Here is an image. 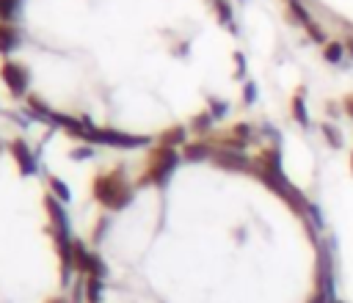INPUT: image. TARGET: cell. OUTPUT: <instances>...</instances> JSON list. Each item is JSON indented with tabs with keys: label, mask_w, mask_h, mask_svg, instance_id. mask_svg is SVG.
<instances>
[{
	"label": "cell",
	"mask_w": 353,
	"mask_h": 303,
	"mask_svg": "<svg viewBox=\"0 0 353 303\" xmlns=\"http://www.w3.org/2000/svg\"><path fill=\"white\" fill-rule=\"evenodd\" d=\"M94 196H97L105 207H113V209L124 207L127 198H130V187H127L121 171H110V174L99 176V179L94 182Z\"/></svg>",
	"instance_id": "cell-1"
},
{
	"label": "cell",
	"mask_w": 353,
	"mask_h": 303,
	"mask_svg": "<svg viewBox=\"0 0 353 303\" xmlns=\"http://www.w3.org/2000/svg\"><path fill=\"white\" fill-rule=\"evenodd\" d=\"M176 168V152L171 146H160L149 157V179L152 182H165L168 174Z\"/></svg>",
	"instance_id": "cell-2"
},
{
	"label": "cell",
	"mask_w": 353,
	"mask_h": 303,
	"mask_svg": "<svg viewBox=\"0 0 353 303\" xmlns=\"http://www.w3.org/2000/svg\"><path fill=\"white\" fill-rule=\"evenodd\" d=\"M91 140H97V143H110V146H121V149L146 143V138L124 135V132H116V129H94V132H91Z\"/></svg>",
	"instance_id": "cell-3"
},
{
	"label": "cell",
	"mask_w": 353,
	"mask_h": 303,
	"mask_svg": "<svg viewBox=\"0 0 353 303\" xmlns=\"http://www.w3.org/2000/svg\"><path fill=\"white\" fill-rule=\"evenodd\" d=\"M74 267H77V270H83V273H88V275H97V278H102V275H105L102 262H99L88 248H83L80 242H74Z\"/></svg>",
	"instance_id": "cell-4"
},
{
	"label": "cell",
	"mask_w": 353,
	"mask_h": 303,
	"mask_svg": "<svg viewBox=\"0 0 353 303\" xmlns=\"http://www.w3.org/2000/svg\"><path fill=\"white\" fill-rule=\"evenodd\" d=\"M0 77L6 80V85H8L14 94H25V88H28V72H25V66H19V63H6V66L0 69Z\"/></svg>",
	"instance_id": "cell-5"
},
{
	"label": "cell",
	"mask_w": 353,
	"mask_h": 303,
	"mask_svg": "<svg viewBox=\"0 0 353 303\" xmlns=\"http://www.w3.org/2000/svg\"><path fill=\"white\" fill-rule=\"evenodd\" d=\"M212 160H215V165L229 168V171H245V168H251L248 157L240 154L237 149H218V152L212 154Z\"/></svg>",
	"instance_id": "cell-6"
},
{
	"label": "cell",
	"mask_w": 353,
	"mask_h": 303,
	"mask_svg": "<svg viewBox=\"0 0 353 303\" xmlns=\"http://www.w3.org/2000/svg\"><path fill=\"white\" fill-rule=\"evenodd\" d=\"M11 152H14V157H17V163H19V168H22L25 174H33V171H36V163H33V154H30V149H28L25 143H19V140H14V143H11Z\"/></svg>",
	"instance_id": "cell-7"
},
{
	"label": "cell",
	"mask_w": 353,
	"mask_h": 303,
	"mask_svg": "<svg viewBox=\"0 0 353 303\" xmlns=\"http://www.w3.org/2000/svg\"><path fill=\"white\" fill-rule=\"evenodd\" d=\"M47 212H50V220L55 226L58 234H66V212L61 209V204L55 198H47Z\"/></svg>",
	"instance_id": "cell-8"
},
{
	"label": "cell",
	"mask_w": 353,
	"mask_h": 303,
	"mask_svg": "<svg viewBox=\"0 0 353 303\" xmlns=\"http://www.w3.org/2000/svg\"><path fill=\"white\" fill-rule=\"evenodd\" d=\"M215 152L210 149V143L204 140H196V143H188L185 146V160H210Z\"/></svg>",
	"instance_id": "cell-9"
},
{
	"label": "cell",
	"mask_w": 353,
	"mask_h": 303,
	"mask_svg": "<svg viewBox=\"0 0 353 303\" xmlns=\"http://www.w3.org/2000/svg\"><path fill=\"white\" fill-rule=\"evenodd\" d=\"M342 55H345V44L342 41H328L325 44V50H323V58L328 61V63H342Z\"/></svg>",
	"instance_id": "cell-10"
},
{
	"label": "cell",
	"mask_w": 353,
	"mask_h": 303,
	"mask_svg": "<svg viewBox=\"0 0 353 303\" xmlns=\"http://www.w3.org/2000/svg\"><path fill=\"white\" fill-rule=\"evenodd\" d=\"M17 41H19L17 30H14L11 25H0V52L14 50V44H17Z\"/></svg>",
	"instance_id": "cell-11"
},
{
	"label": "cell",
	"mask_w": 353,
	"mask_h": 303,
	"mask_svg": "<svg viewBox=\"0 0 353 303\" xmlns=\"http://www.w3.org/2000/svg\"><path fill=\"white\" fill-rule=\"evenodd\" d=\"M292 118L298 124H309V116H306V105H303V96H295L292 99Z\"/></svg>",
	"instance_id": "cell-12"
},
{
	"label": "cell",
	"mask_w": 353,
	"mask_h": 303,
	"mask_svg": "<svg viewBox=\"0 0 353 303\" xmlns=\"http://www.w3.org/2000/svg\"><path fill=\"white\" fill-rule=\"evenodd\" d=\"M185 140V127H174L163 135V146H174V143H182Z\"/></svg>",
	"instance_id": "cell-13"
},
{
	"label": "cell",
	"mask_w": 353,
	"mask_h": 303,
	"mask_svg": "<svg viewBox=\"0 0 353 303\" xmlns=\"http://www.w3.org/2000/svg\"><path fill=\"white\" fill-rule=\"evenodd\" d=\"M215 14L223 25H232V6L226 0H215Z\"/></svg>",
	"instance_id": "cell-14"
},
{
	"label": "cell",
	"mask_w": 353,
	"mask_h": 303,
	"mask_svg": "<svg viewBox=\"0 0 353 303\" xmlns=\"http://www.w3.org/2000/svg\"><path fill=\"white\" fill-rule=\"evenodd\" d=\"M28 105H30V110H36L39 113V118H52V113H50V107L39 99V96H28Z\"/></svg>",
	"instance_id": "cell-15"
},
{
	"label": "cell",
	"mask_w": 353,
	"mask_h": 303,
	"mask_svg": "<svg viewBox=\"0 0 353 303\" xmlns=\"http://www.w3.org/2000/svg\"><path fill=\"white\" fill-rule=\"evenodd\" d=\"M17 6H19V0H0V19H11Z\"/></svg>",
	"instance_id": "cell-16"
},
{
	"label": "cell",
	"mask_w": 353,
	"mask_h": 303,
	"mask_svg": "<svg viewBox=\"0 0 353 303\" xmlns=\"http://www.w3.org/2000/svg\"><path fill=\"white\" fill-rule=\"evenodd\" d=\"M320 129L328 135V143H331V146H339V143H342V140H339V132H336V127H334V124H328V121H325V124H320Z\"/></svg>",
	"instance_id": "cell-17"
},
{
	"label": "cell",
	"mask_w": 353,
	"mask_h": 303,
	"mask_svg": "<svg viewBox=\"0 0 353 303\" xmlns=\"http://www.w3.org/2000/svg\"><path fill=\"white\" fill-rule=\"evenodd\" d=\"M99 281H102V278H97V275H88V281H85V289H88V297H91V300L99 297Z\"/></svg>",
	"instance_id": "cell-18"
},
{
	"label": "cell",
	"mask_w": 353,
	"mask_h": 303,
	"mask_svg": "<svg viewBox=\"0 0 353 303\" xmlns=\"http://www.w3.org/2000/svg\"><path fill=\"white\" fill-rule=\"evenodd\" d=\"M306 30H309V36H312L314 41H320V44L325 41V30H323L317 22H309V25H306Z\"/></svg>",
	"instance_id": "cell-19"
},
{
	"label": "cell",
	"mask_w": 353,
	"mask_h": 303,
	"mask_svg": "<svg viewBox=\"0 0 353 303\" xmlns=\"http://www.w3.org/2000/svg\"><path fill=\"white\" fill-rule=\"evenodd\" d=\"M50 187H52V193H55L61 201H66V198H69V190H66V187H63L58 179H50Z\"/></svg>",
	"instance_id": "cell-20"
},
{
	"label": "cell",
	"mask_w": 353,
	"mask_h": 303,
	"mask_svg": "<svg viewBox=\"0 0 353 303\" xmlns=\"http://www.w3.org/2000/svg\"><path fill=\"white\" fill-rule=\"evenodd\" d=\"M342 110H345V113L353 118V94H347V96L342 99Z\"/></svg>",
	"instance_id": "cell-21"
},
{
	"label": "cell",
	"mask_w": 353,
	"mask_h": 303,
	"mask_svg": "<svg viewBox=\"0 0 353 303\" xmlns=\"http://www.w3.org/2000/svg\"><path fill=\"white\" fill-rule=\"evenodd\" d=\"M325 300H328V292H314L309 303H325Z\"/></svg>",
	"instance_id": "cell-22"
},
{
	"label": "cell",
	"mask_w": 353,
	"mask_h": 303,
	"mask_svg": "<svg viewBox=\"0 0 353 303\" xmlns=\"http://www.w3.org/2000/svg\"><path fill=\"white\" fill-rule=\"evenodd\" d=\"M254 96H256V88L254 85H245V102H251Z\"/></svg>",
	"instance_id": "cell-23"
},
{
	"label": "cell",
	"mask_w": 353,
	"mask_h": 303,
	"mask_svg": "<svg viewBox=\"0 0 353 303\" xmlns=\"http://www.w3.org/2000/svg\"><path fill=\"white\" fill-rule=\"evenodd\" d=\"M345 50H347V52H350V58H353V36H347V39H345Z\"/></svg>",
	"instance_id": "cell-24"
},
{
	"label": "cell",
	"mask_w": 353,
	"mask_h": 303,
	"mask_svg": "<svg viewBox=\"0 0 353 303\" xmlns=\"http://www.w3.org/2000/svg\"><path fill=\"white\" fill-rule=\"evenodd\" d=\"M350 171H353V154H350Z\"/></svg>",
	"instance_id": "cell-25"
}]
</instances>
